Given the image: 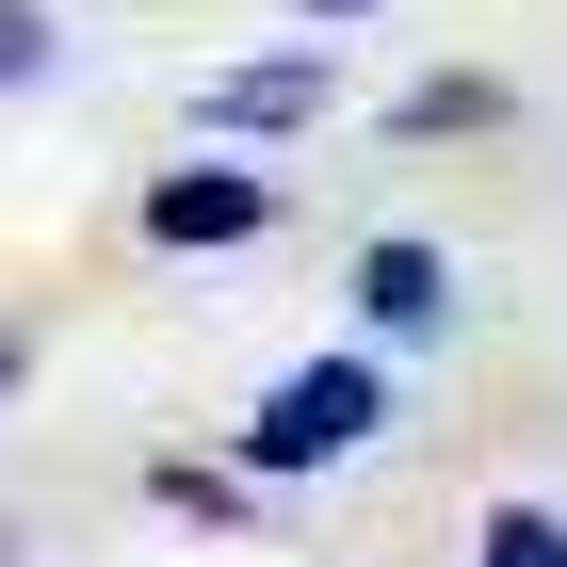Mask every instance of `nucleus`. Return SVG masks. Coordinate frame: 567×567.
I'll use <instances>...</instances> for the list:
<instances>
[{
  "label": "nucleus",
  "mask_w": 567,
  "mask_h": 567,
  "mask_svg": "<svg viewBox=\"0 0 567 567\" xmlns=\"http://www.w3.org/2000/svg\"><path fill=\"white\" fill-rule=\"evenodd\" d=\"M146 503H163V519H212V535H244V519H260V503H244L227 471H195V454H178V471H146Z\"/></svg>",
  "instance_id": "nucleus-6"
},
{
  "label": "nucleus",
  "mask_w": 567,
  "mask_h": 567,
  "mask_svg": "<svg viewBox=\"0 0 567 567\" xmlns=\"http://www.w3.org/2000/svg\"><path fill=\"white\" fill-rule=\"evenodd\" d=\"M486 567H567V519L551 503H503V519H486Z\"/></svg>",
  "instance_id": "nucleus-8"
},
{
  "label": "nucleus",
  "mask_w": 567,
  "mask_h": 567,
  "mask_svg": "<svg viewBox=\"0 0 567 567\" xmlns=\"http://www.w3.org/2000/svg\"><path fill=\"white\" fill-rule=\"evenodd\" d=\"M308 17H357V0H308Z\"/></svg>",
  "instance_id": "nucleus-10"
},
{
  "label": "nucleus",
  "mask_w": 567,
  "mask_h": 567,
  "mask_svg": "<svg viewBox=\"0 0 567 567\" xmlns=\"http://www.w3.org/2000/svg\"><path fill=\"white\" fill-rule=\"evenodd\" d=\"M131 227L163 244V260H244V244L276 227V178H244V163H163Z\"/></svg>",
  "instance_id": "nucleus-2"
},
{
  "label": "nucleus",
  "mask_w": 567,
  "mask_h": 567,
  "mask_svg": "<svg viewBox=\"0 0 567 567\" xmlns=\"http://www.w3.org/2000/svg\"><path fill=\"white\" fill-rule=\"evenodd\" d=\"M357 324H373V341H437V324H454V260H437V244H373V260H357Z\"/></svg>",
  "instance_id": "nucleus-4"
},
{
  "label": "nucleus",
  "mask_w": 567,
  "mask_h": 567,
  "mask_svg": "<svg viewBox=\"0 0 567 567\" xmlns=\"http://www.w3.org/2000/svg\"><path fill=\"white\" fill-rule=\"evenodd\" d=\"M373 422H390V373H373V357H308V373H276V390H260L244 471H324V454H357Z\"/></svg>",
  "instance_id": "nucleus-1"
},
{
  "label": "nucleus",
  "mask_w": 567,
  "mask_h": 567,
  "mask_svg": "<svg viewBox=\"0 0 567 567\" xmlns=\"http://www.w3.org/2000/svg\"><path fill=\"white\" fill-rule=\"evenodd\" d=\"M503 114H519L503 82H437V97H405L390 131H405V146H454V131H503Z\"/></svg>",
  "instance_id": "nucleus-5"
},
{
  "label": "nucleus",
  "mask_w": 567,
  "mask_h": 567,
  "mask_svg": "<svg viewBox=\"0 0 567 567\" xmlns=\"http://www.w3.org/2000/svg\"><path fill=\"white\" fill-rule=\"evenodd\" d=\"M17 373H33V357H17V324H0V405H17Z\"/></svg>",
  "instance_id": "nucleus-9"
},
{
  "label": "nucleus",
  "mask_w": 567,
  "mask_h": 567,
  "mask_svg": "<svg viewBox=\"0 0 567 567\" xmlns=\"http://www.w3.org/2000/svg\"><path fill=\"white\" fill-rule=\"evenodd\" d=\"M324 97H341V65L324 49H260V65H227V82H195V131H324Z\"/></svg>",
  "instance_id": "nucleus-3"
},
{
  "label": "nucleus",
  "mask_w": 567,
  "mask_h": 567,
  "mask_svg": "<svg viewBox=\"0 0 567 567\" xmlns=\"http://www.w3.org/2000/svg\"><path fill=\"white\" fill-rule=\"evenodd\" d=\"M17 82H65V33H49V0H0V97Z\"/></svg>",
  "instance_id": "nucleus-7"
}]
</instances>
